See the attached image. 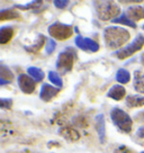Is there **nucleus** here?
<instances>
[{
  "label": "nucleus",
  "instance_id": "nucleus-5",
  "mask_svg": "<svg viewBox=\"0 0 144 153\" xmlns=\"http://www.w3.org/2000/svg\"><path fill=\"white\" fill-rule=\"evenodd\" d=\"M143 46H144V36L140 34V35H137L135 37V39L130 45H127L126 48H122V50L114 53V56L118 57L120 60H124V59L132 56L137 51H141L143 48Z\"/></svg>",
  "mask_w": 144,
  "mask_h": 153
},
{
  "label": "nucleus",
  "instance_id": "nucleus-12",
  "mask_svg": "<svg viewBox=\"0 0 144 153\" xmlns=\"http://www.w3.org/2000/svg\"><path fill=\"white\" fill-rule=\"evenodd\" d=\"M126 95V90L122 85H115L111 88V90L107 92V97H109L111 99L116 101L122 100Z\"/></svg>",
  "mask_w": 144,
  "mask_h": 153
},
{
  "label": "nucleus",
  "instance_id": "nucleus-27",
  "mask_svg": "<svg viewBox=\"0 0 144 153\" xmlns=\"http://www.w3.org/2000/svg\"><path fill=\"white\" fill-rule=\"evenodd\" d=\"M136 135L139 136L140 139H144V125H143V126H141V127L137 129V132H136Z\"/></svg>",
  "mask_w": 144,
  "mask_h": 153
},
{
  "label": "nucleus",
  "instance_id": "nucleus-15",
  "mask_svg": "<svg viewBox=\"0 0 144 153\" xmlns=\"http://www.w3.org/2000/svg\"><path fill=\"white\" fill-rule=\"evenodd\" d=\"M60 135L63 136L65 140L68 141H71V142H74V141H78L80 139V134L78 131L71 128V127H63V128L60 129Z\"/></svg>",
  "mask_w": 144,
  "mask_h": 153
},
{
  "label": "nucleus",
  "instance_id": "nucleus-11",
  "mask_svg": "<svg viewBox=\"0 0 144 153\" xmlns=\"http://www.w3.org/2000/svg\"><path fill=\"white\" fill-rule=\"evenodd\" d=\"M96 131L99 136V141L101 143H105L106 141V120L105 116L99 114L96 116Z\"/></svg>",
  "mask_w": 144,
  "mask_h": 153
},
{
  "label": "nucleus",
  "instance_id": "nucleus-19",
  "mask_svg": "<svg viewBox=\"0 0 144 153\" xmlns=\"http://www.w3.org/2000/svg\"><path fill=\"white\" fill-rule=\"evenodd\" d=\"M19 17V13L16 11L15 9H2L0 11V20L5 22V20H11Z\"/></svg>",
  "mask_w": 144,
  "mask_h": 153
},
{
  "label": "nucleus",
  "instance_id": "nucleus-22",
  "mask_svg": "<svg viewBox=\"0 0 144 153\" xmlns=\"http://www.w3.org/2000/svg\"><path fill=\"white\" fill-rule=\"evenodd\" d=\"M116 80L120 83H127L131 80V74L130 72L127 71L126 69H120L117 73H116Z\"/></svg>",
  "mask_w": 144,
  "mask_h": 153
},
{
  "label": "nucleus",
  "instance_id": "nucleus-7",
  "mask_svg": "<svg viewBox=\"0 0 144 153\" xmlns=\"http://www.w3.org/2000/svg\"><path fill=\"white\" fill-rule=\"evenodd\" d=\"M74 43L77 45V48H79L82 51H86V52L95 53L99 51V48H100L99 44L97 43L96 41H94L92 38L83 37L81 35H78L77 37L74 38Z\"/></svg>",
  "mask_w": 144,
  "mask_h": 153
},
{
  "label": "nucleus",
  "instance_id": "nucleus-2",
  "mask_svg": "<svg viewBox=\"0 0 144 153\" xmlns=\"http://www.w3.org/2000/svg\"><path fill=\"white\" fill-rule=\"evenodd\" d=\"M95 10L101 20H114L120 14V7L113 1H95Z\"/></svg>",
  "mask_w": 144,
  "mask_h": 153
},
{
  "label": "nucleus",
  "instance_id": "nucleus-24",
  "mask_svg": "<svg viewBox=\"0 0 144 153\" xmlns=\"http://www.w3.org/2000/svg\"><path fill=\"white\" fill-rule=\"evenodd\" d=\"M56 48V43L53 41V39H48L46 42V45H45V51H46V54H52L54 52V50Z\"/></svg>",
  "mask_w": 144,
  "mask_h": 153
},
{
  "label": "nucleus",
  "instance_id": "nucleus-30",
  "mask_svg": "<svg viewBox=\"0 0 144 153\" xmlns=\"http://www.w3.org/2000/svg\"><path fill=\"white\" fill-rule=\"evenodd\" d=\"M141 153H144V152H141Z\"/></svg>",
  "mask_w": 144,
  "mask_h": 153
},
{
  "label": "nucleus",
  "instance_id": "nucleus-4",
  "mask_svg": "<svg viewBox=\"0 0 144 153\" xmlns=\"http://www.w3.org/2000/svg\"><path fill=\"white\" fill-rule=\"evenodd\" d=\"M111 118L118 129H120L124 133H131L132 126H133V120L126 111L115 107L111 111Z\"/></svg>",
  "mask_w": 144,
  "mask_h": 153
},
{
  "label": "nucleus",
  "instance_id": "nucleus-23",
  "mask_svg": "<svg viewBox=\"0 0 144 153\" xmlns=\"http://www.w3.org/2000/svg\"><path fill=\"white\" fill-rule=\"evenodd\" d=\"M48 80L52 82L54 86H56L58 88H61L63 86V81L61 79V76H59L56 72L50 71L48 72Z\"/></svg>",
  "mask_w": 144,
  "mask_h": 153
},
{
  "label": "nucleus",
  "instance_id": "nucleus-18",
  "mask_svg": "<svg viewBox=\"0 0 144 153\" xmlns=\"http://www.w3.org/2000/svg\"><path fill=\"white\" fill-rule=\"evenodd\" d=\"M126 105L130 108L134 107H142L144 106V97H139V96L130 95L126 97Z\"/></svg>",
  "mask_w": 144,
  "mask_h": 153
},
{
  "label": "nucleus",
  "instance_id": "nucleus-1",
  "mask_svg": "<svg viewBox=\"0 0 144 153\" xmlns=\"http://www.w3.org/2000/svg\"><path fill=\"white\" fill-rule=\"evenodd\" d=\"M131 34L127 29L117 26H108L104 30V39H105L106 46L111 50L123 46L126 42H128Z\"/></svg>",
  "mask_w": 144,
  "mask_h": 153
},
{
  "label": "nucleus",
  "instance_id": "nucleus-25",
  "mask_svg": "<svg viewBox=\"0 0 144 153\" xmlns=\"http://www.w3.org/2000/svg\"><path fill=\"white\" fill-rule=\"evenodd\" d=\"M13 106V100L11 99H6V98H1L0 100V107L5 108V109H10Z\"/></svg>",
  "mask_w": 144,
  "mask_h": 153
},
{
  "label": "nucleus",
  "instance_id": "nucleus-13",
  "mask_svg": "<svg viewBox=\"0 0 144 153\" xmlns=\"http://www.w3.org/2000/svg\"><path fill=\"white\" fill-rule=\"evenodd\" d=\"M45 42H48L46 37L44 35H42V34H39V36H37V39L35 41V43L33 45H30V46H26L25 50L30 53H39L44 48V45H46Z\"/></svg>",
  "mask_w": 144,
  "mask_h": 153
},
{
  "label": "nucleus",
  "instance_id": "nucleus-21",
  "mask_svg": "<svg viewBox=\"0 0 144 153\" xmlns=\"http://www.w3.org/2000/svg\"><path fill=\"white\" fill-rule=\"evenodd\" d=\"M111 22H113L114 24H123V25H126V26L131 27V28H136L135 22L131 20V19L126 16V14L120 15V17H117V18H115L114 20H111Z\"/></svg>",
  "mask_w": 144,
  "mask_h": 153
},
{
  "label": "nucleus",
  "instance_id": "nucleus-17",
  "mask_svg": "<svg viewBox=\"0 0 144 153\" xmlns=\"http://www.w3.org/2000/svg\"><path fill=\"white\" fill-rule=\"evenodd\" d=\"M14 79V73L10 71L4 64L0 65V85L4 86L6 83H9Z\"/></svg>",
  "mask_w": 144,
  "mask_h": 153
},
{
  "label": "nucleus",
  "instance_id": "nucleus-9",
  "mask_svg": "<svg viewBox=\"0 0 144 153\" xmlns=\"http://www.w3.org/2000/svg\"><path fill=\"white\" fill-rule=\"evenodd\" d=\"M59 92H60V88H55L48 83H44L39 91V97L43 101L48 102L52 100L54 97H56Z\"/></svg>",
  "mask_w": 144,
  "mask_h": 153
},
{
  "label": "nucleus",
  "instance_id": "nucleus-14",
  "mask_svg": "<svg viewBox=\"0 0 144 153\" xmlns=\"http://www.w3.org/2000/svg\"><path fill=\"white\" fill-rule=\"evenodd\" d=\"M133 86L135 91L140 94H144V73L140 70H136L134 72V78H133Z\"/></svg>",
  "mask_w": 144,
  "mask_h": 153
},
{
  "label": "nucleus",
  "instance_id": "nucleus-26",
  "mask_svg": "<svg viewBox=\"0 0 144 153\" xmlns=\"http://www.w3.org/2000/svg\"><path fill=\"white\" fill-rule=\"evenodd\" d=\"M54 6L59 8V9H63V8H67V6L69 5V1L68 0H64V1H61V0H55L53 1Z\"/></svg>",
  "mask_w": 144,
  "mask_h": 153
},
{
  "label": "nucleus",
  "instance_id": "nucleus-3",
  "mask_svg": "<svg viewBox=\"0 0 144 153\" xmlns=\"http://www.w3.org/2000/svg\"><path fill=\"white\" fill-rule=\"evenodd\" d=\"M77 60V52L72 48H67L63 52L59 54L56 60V69L62 74L72 71L74 61Z\"/></svg>",
  "mask_w": 144,
  "mask_h": 153
},
{
  "label": "nucleus",
  "instance_id": "nucleus-16",
  "mask_svg": "<svg viewBox=\"0 0 144 153\" xmlns=\"http://www.w3.org/2000/svg\"><path fill=\"white\" fill-rule=\"evenodd\" d=\"M15 30L10 26H2L0 28V43L7 44L11 41V38L14 37Z\"/></svg>",
  "mask_w": 144,
  "mask_h": 153
},
{
  "label": "nucleus",
  "instance_id": "nucleus-28",
  "mask_svg": "<svg viewBox=\"0 0 144 153\" xmlns=\"http://www.w3.org/2000/svg\"><path fill=\"white\" fill-rule=\"evenodd\" d=\"M141 63H142V65L144 67V52L142 53V55H141Z\"/></svg>",
  "mask_w": 144,
  "mask_h": 153
},
{
  "label": "nucleus",
  "instance_id": "nucleus-29",
  "mask_svg": "<svg viewBox=\"0 0 144 153\" xmlns=\"http://www.w3.org/2000/svg\"><path fill=\"white\" fill-rule=\"evenodd\" d=\"M142 28H143V29H144V25H143V26H142Z\"/></svg>",
  "mask_w": 144,
  "mask_h": 153
},
{
  "label": "nucleus",
  "instance_id": "nucleus-10",
  "mask_svg": "<svg viewBox=\"0 0 144 153\" xmlns=\"http://www.w3.org/2000/svg\"><path fill=\"white\" fill-rule=\"evenodd\" d=\"M125 14L133 22L141 20V19H144V7L143 6H132L127 8Z\"/></svg>",
  "mask_w": 144,
  "mask_h": 153
},
{
  "label": "nucleus",
  "instance_id": "nucleus-20",
  "mask_svg": "<svg viewBox=\"0 0 144 153\" xmlns=\"http://www.w3.org/2000/svg\"><path fill=\"white\" fill-rule=\"evenodd\" d=\"M27 72H28L29 76H32L36 82H41L44 79V76H45L44 72L42 71L39 68L29 67L28 69H27Z\"/></svg>",
  "mask_w": 144,
  "mask_h": 153
},
{
  "label": "nucleus",
  "instance_id": "nucleus-8",
  "mask_svg": "<svg viewBox=\"0 0 144 153\" xmlns=\"http://www.w3.org/2000/svg\"><path fill=\"white\" fill-rule=\"evenodd\" d=\"M17 82H18L19 89L23 91L24 94L29 95V94H33L34 90H35L36 81H35L30 76H27V74H20V76H18Z\"/></svg>",
  "mask_w": 144,
  "mask_h": 153
},
{
  "label": "nucleus",
  "instance_id": "nucleus-6",
  "mask_svg": "<svg viewBox=\"0 0 144 153\" xmlns=\"http://www.w3.org/2000/svg\"><path fill=\"white\" fill-rule=\"evenodd\" d=\"M48 34L50 36L58 41H64L72 36L73 28L70 25L62 24V23H54L51 26H48Z\"/></svg>",
  "mask_w": 144,
  "mask_h": 153
}]
</instances>
